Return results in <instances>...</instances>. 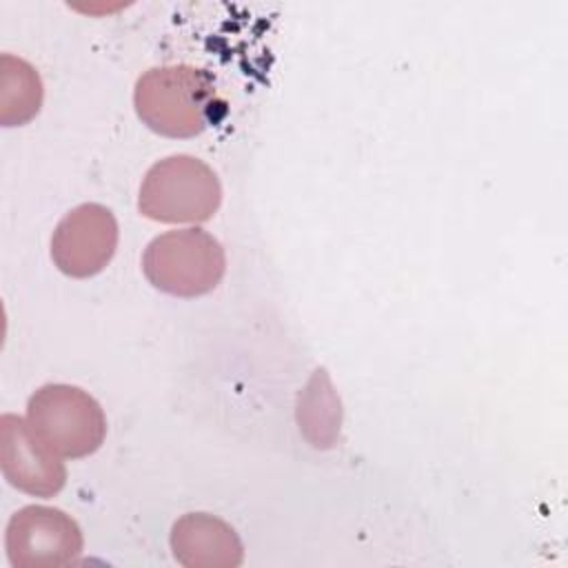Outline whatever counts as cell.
Wrapping results in <instances>:
<instances>
[{"label": "cell", "mask_w": 568, "mask_h": 568, "mask_svg": "<svg viewBox=\"0 0 568 568\" xmlns=\"http://www.w3.org/2000/svg\"><path fill=\"white\" fill-rule=\"evenodd\" d=\"M133 104L151 131L166 138H193L213 120V78L189 64L155 67L140 75Z\"/></svg>", "instance_id": "1"}, {"label": "cell", "mask_w": 568, "mask_h": 568, "mask_svg": "<svg viewBox=\"0 0 568 568\" xmlns=\"http://www.w3.org/2000/svg\"><path fill=\"white\" fill-rule=\"evenodd\" d=\"M220 202L222 186L209 164L193 155H171L146 171L138 209L155 222L200 224L215 215Z\"/></svg>", "instance_id": "2"}, {"label": "cell", "mask_w": 568, "mask_h": 568, "mask_svg": "<svg viewBox=\"0 0 568 568\" xmlns=\"http://www.w3.org/2000/svg\"><path fill=\"white\" fill-rule=\"evenodd\" d=\"M146 280L162 293L197 297L213 291L226 271L222 244L204 229H180L158 235L142 255Z\"/></svg>", "instance_id": "3"}, {"label": "cell", "mask_w": 568, "mask_h": 568, "mask_svg": "<svg viewBox=\"0 0 568 568\" xmlns=\"http://www.w3.org/2000/svg\"><path fill=\"white\" fill-rule=\"evenodd\" d=\"M33 433L60 457H87L100 448L106 419L100 404L78 386L47 384L27 404Z\"/></svg>", "instance_id": "4"}, {"label": "cell", "mask_w": 568, "mask_h": 568, "mask_svg": "<svg viewBox=\"0 0 568 568\" xmlns=\"http://www.w3.org/2000/svg\"><path fill=\"white\" fill-rule=\"evenodd\" d=\"M7 557L16 568H55L82 552L78 524L51 506H24L7 524Z\"/></svg>", "instance_id": "5"}, {"label": "cell", "mask_w": 568, "mask_h": 568, "mask_svg": "<svg viewBox=\"0 0 568 568\" xmlns=\"http://www.w3.org/2000/svg\"><path fill=\"white\" fill-rule=\"evenodd\" d=\"M118 246V222L113 213L95 202L69 211L51 237L55 266L71 277H91L113 257Z\"/></svg>", "instance_id": "6"}, {"label": "cell", "mask_w": 568, "mask_h": 568, "mask_svg": "<svg viewBox=\"0 0 568 568\" xmlns=\"http://www.w3.org/2000/svg\"><path fill=\"white\" fill-rule=\"evenodd\" d=\"M0 466L11 486L36 497L55 495L67 481V468L18 415L0 417Z\"/></svg>", "instance_id": "7"}, {"label": "cell", "mask_w": 568, "mask_h": 568, "mask_svg": "<svg viewBox=\"0 0 568 568\" xmlns=\"http://www.w3.org/2000/svg\"><path fill=\"white\" fill-rule=\"evenodd\" d=\"M171 548L175 559L189 568H233L244 555L237 532L206 513L180 517L171 532Z\"/></svg>", "instance_id": "8"}, {"label": "cell", "mask_w": 568, "mask_h": 568, "mask_svg": "<svg viewBox=\"0 0 568 568\" xmlns=\"http://www.w3.org/2000/svg\"><path fill=\"white\" fill-rule=\"evenodd\" d=\"M42 106V80L22 58H0V124L20 126L38 115Z\"/></svg>", "instance_id": "9"}]
</instances>
